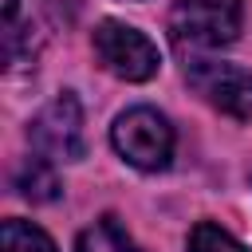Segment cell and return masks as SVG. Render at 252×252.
I'll list each match as a JSON object with an SVG mask.
<instances>
[{"mask_svg": "<svg viewBox=\"0 0 252 252\" xmlns=\"http://www.w3.org/2000/svg\"><path fill=\"white\" fill-rule=\"evenodd\" d=\"M244 0H177L169 32L181 47H220L240 32Z\"/></svg>", "mask_w": 252, "mask_h": 252, "instance_id": "cell-1", "label": "cell"}, {"mask_svg": "<svg viewBox=\"0 0 252 252\" xmlns=\"http://www.w3.org/2000/svg\"><path fill=\"white\" fill-rule=\"evenodd\" d=\"M110 138H114V150L138 169H165L173 158V130L150 106H134L118 114Z\"/></svg>", "mask_w": 252, "mask_h": 252, "instance_id": "cell-2", "label": "cell"}, {"mask_svg": "<svg viewBox=\"0 0 252 252\" xmlns=\"http://www.w3.org/2000/svg\"><path fill=\"white\" fill-rule=\"evenodd\" d=\"M94 55H98V63L110 75H118L126 83L154 79L158 75V63H161L158 59V47L138 28H126L118 20H106V24L94 28Z\"/></svg>", "mask_w": 252, "mask_h": 252, "instance_id": "cell-3", "label": "cell"}, {"mask_svg": "<svg viewBox=\"0 0 252 252\" xmlns=\"http://www.w3.org/2000/svg\"><path fill=\"white\" fill-rule=\"evenodd\" d=\"M185 79L193 83V91H197L209 106H217V110H224V114H232V118L252 122V71L232 67V63L193 59V63L185 67Z\"/></svg>", "mask_w": 252, "mask_h": 252, "instance_id": "cell-4", "label": "cell"}, {"mask_svg": "<svg viewBox=\"0 0 252 252\" xmlns=\"http://www.w3.org/2000/svg\"><path fill=\"white\" fill-rule=\"evenodd\" d=\"M28 138L35 150H43L47 158H63L75 161L83 158V110L75 94H59L51 98L28 126Z\"/></svg>", "mask_w": 252, "mask_h": 252, "instance_id": "cell-5", "label": "cell"}, {"mask_svg": "<svg viewBox=\"0 0 252 252\" xmlns=\"http://www.w3.org/2000/svg\"><path fill=\"white\" fill-rule=\"evenodd\" d=\"M16 189L28 197V201H55L59 197V177L51 169L47 158H28L20 169H16Z\"/></svg>", "mask_w": 252, "mask_h": 252, "instance_id": "cell-6", "label": "cell"}, {"mask_svg": "<svg viewBox=\"0 0 252 252\" xmlns=\"http://www.w3.org/2000/svg\"><path fill=\"white\" fill-rule=\"evenodd\" d=\"M0 248L4 252H55V244H51V236L43 232V228H35V224H28V220H4V228H0Z\"/></svg>", "mask_w": 252, "mask_h": 252, "instance_id": "cell-7", "label": "cell"}, {"mask_svg": "<svg viewBox=\"0 0 252 252\" xmlns=\"http://www.w3.org/2000/svg\"><path fill=\"white\" fill-rule=\"evenodd\" d=\"M79 252H134V244H130V236L118 228L114 217H102V220H94V224L79 236Z\"/></svg>", "mask_w": 252, "mask_h": 252, "instance_id": "cell-8", "label": "cell"}, {"mask_svg": "<svg viewBox=\"0 0 252 252\" xmlns=\"http://www.w3.org/2000/svg\"><path fill=\"white\" fill-rule=\"evenodd\" d=\"M189 252H248V248H244L240 240H232L224 228L201 220V224L189 232Z\"/></svg>", "mask_w": 252, "mask_h": 252, "instance_id": "cell-9", "label": "cell"}]
</instances>
